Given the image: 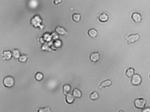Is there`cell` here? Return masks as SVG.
I'll use <instances>...</instances> for the list:
<instances>
[{
  "label": "cell",
  "instance_id": "1",
  "mask_svg": "<svg viewBox=\"0 0 150 112\" xmlns=\"http://www.w3.org/2000/svg\"><path fill=\"white\" fill-rule=\"evenodd\" d=\"M3 83L6 88H12L15 84V80L13 78L10 76H7L4 78Z\"/></svg>",
  "mask_w": 150,
  "mask_h": 112
},
{
  "label": "cell",
  "instance_id": "2",
  "mask_svg": "<svg viewBox=\"0 0 150 112\" xmlns=\"http://www.w3.org/2000/svg\"><path fill=\"white\" fill-rule=\"evenodd\" d=\"M134 106L138 109L143 110L145 107L146 105V101L143 98H136L134 101Z\"/></svg>",
  "mask_w": 150,
  "mask_h": 112
},
{
  "label": "cell",
  "instance_id": "3",
  "mask_svg": "<svg viewBox=\"0 0 150 112\" xmlns=\"http://www.w3.org/2000/svg\"><path fill=\"white\" fill-rule=\"evenodd\" d=\"M140 38V34L138 33L131 34L130 36L125 37V40L127 41L128 44L129 45L135 43L139 40Z\"/></svg>",
  "mask_w": 150,
  "mask_h": 112
},
{
  "label": "cell",
  "instance_id": "4",
  "mask_svg": "<svg viewBox=\"0 0 150 112\" xmlns=\"http://www.w3.org/2000/svg\"><path fill=\"white\" fill-rule=\"evenodd\" d=\"M142 79L141 76L138 74H135L132 78L131 83L134 86H138L142 82Z\"/></svg>",
  "mask_w": 150,
  "mask_h": 112
},
{
  "label": "cell",
  "instance_id": "5",
  "mask_svg": "<svg viewBox=\"0 0 150 112\" xmlns=\"http://www.w3.org/2000/svg\"><path fill=\"white\" fill-rule=\"evenodd\" d=\"M132 19L136 23H139L142 20L141 15L138 12H134L132 15Z\"/></svg>",
  "mask_w": 150,
  "mask_h": 112
},
{
  "label": "cell",
  "instance_id": "6",
  "mask_svg": "<svg viewBox=\"0 0 150 112\" xmlns=\"http://www.w3.org/2000/svg\"><path fill=\"white\" fill-rule=\"evenodd\" d=\"M89 58L92 62L97 63L100 59V54L98 52H94L91 54Z\"/></svg>",
  "mask_w": 150,
  "mask_h": 112
},
{
  "label": "cell",
  "instance_id": "7",
  "mask_svg": "<svg viewBox=\"0 0 150 112\" xmlns=\"http://www.w3.org/2000/svg\"><path fill=\"white\" fill-rule=\"evenodd\" d=\"M112 83V82L111 81V80H105L101 83L100 85L99 86V88L101 89V88H102L109 87V86L111 85Z\"/></svg>",
  "mask_w": 150,
  "mask_h": 112
},
{
  "label": "cell",
  "instance_id": "8",
  "mask_svg": "<svg viewBox=\"0 0 150 112\" xmlns=\"http://www.w3.org/2000/svg\"><path fill=\"white\" fill-rule=\"evenodd\" d=\"M55 31L56 33L60 35H64L67 33L65 29L63 27L60 26H58L55 28Z\"/></svg>",
  "mask_w": 150,
  "mask_h": 112
},
{
  "label": "cell",
  "instance_id": "9",
  "mask_svg": "<svg viewBox=\"0 0 150 112\" xmlns=\"http://www.w3.org/2000/svg\"><path fill=\"white\" fill-rule=\"evenodd\" d=\"M3 59L6 60H9L11 59L13 56L12 53L9 51H4L3 53Z\"/></svg>",
  "mask_w": 150,
  "mask_h": 112
},
{
  "label": "cell",
  "instance_id": "10",
  "mask_svg": "<svg viewBox=\"0 0 150 112\" xmlns=\"http://www.w3.org/2000/svg\"><path fill=\"white\" fill-rule=\"evenodd\" d=\"M98 18L99 20L101 22H107V21L108 20L109 16L106 13H103L100 15Z\"/></svg>",
  "mask_w": 150,
  "mask_h": 112
},
{
  "label": "cell",
  "instance_id": "11",
  "mask_svg": "<svg viewBox=\"0 0 150 112\" xmlns=\"http://www.w3.org/2000/svg\"><path fill=\"white\" fill-rule=\"evenodd\" d=\"M88 36L93 38H96L98 35V32L95 29H91L89 30L88 32Z\"/></svg>",
  "mask_w": 150,
  "mask_h": 112
},
{
  "label": "cell",
  "instance_id": "12",
  "mask_svg": "<svg viewBox=\"0 0 150 112\" xmlns=\"http://www.w3.org/2000/svg\"><path fill=\"white\" fill-rule=\"evenodd\" d=\"M135 74V69L133 68H128L125 72V75L128 78H132Z\"/></svg>",
  "mask_w": 150,
  "mask_h": 112
},
{
  "label": "cell",
  "instance_id": "13",
  "mask_svg": "<svg viewBox=\"0 0 150 112\" xmlns=\"http://www.w3.org/2000/svg\"><path fill=\"white\" fill-rule=\"evenodd\" d=\"M65 99L66 102L69 104H72L74 101V96L70 93L66 96Z\"/></svg>",
  "mask_w": 150,
  "mask_h": 112
},
{
  "label": "cell",
  "instance_id": "14",
  "mask_svg": "<svg viewBox=\"0 0 150 112\" xmlns=\"http://www.w3.org/2000/svg\"><path fill=\"white\" fill-rule=\"evenodd\" d=\"M72 95L74 98H80L82 96V92L78 88H75L72 92Z\"/></svg>",
  "mask_w": 150,
  "mask_h": 112
},
{
  "label": "cell",
  "instance_id": "15",
  "mask_svg": "<svg viewBox=\"0 0 150 112\" xmlns=\"http://www.w3.org/2000/svg\"><path fill=\"white\" fill-rule=\"evenodd\" d=\"M63 90L64 95L67 96L68 94H70V92L71 90V86L69 84H65L63 86Z\"/></svg>",
  "mask_w": 150,
  "mask_h": 112
},
{
  "label": "cell",
  "instance_id": "16",
  "mask_svg": "<svg viewBox=\"0 0 150 112\" xmlns=\"http://www.w3.org/2000/svg\"><path fill=\"white\" fill-rule=\"evenodd\" d=\"M99 97V95L98 93L96 91L92 92L90 95L89 96V98H90V99L93 101L97 100L98 99Z\"/></svg>",
  "mask_w": 150,
  "mask_h": 112
},
{
  "label": "cell",
  "instance_id": "17",
  "mask_svg": "<svg viewBox=\"0 0 150 112\" xmlns=\"http://www.w3.org/2000/svg\"><path fill=\"white\" fill-rule=\"evenodd\" d=\"M81 16L80 14L75 13L72 16V19L75 22H79L80 20Z\"/></svg>",
  "mask_w": 150,
  "mask_h": 112
},
{
  "label": "cell",
  "instance_id": "18",
  "mask_svg": "<svg viewBox=\"0 0 150 112\" xmlns=\"http://www.w3.org/2000/svg\"><path fill=\"white\" fill-rule=\"evenodd\" d=\"M12 55L13 57L14 58L16 59H19V58L20 57V53L19 50L17 49H14L13 50L12 52Z\"/></svg>",
  "mask_w": 150,
  "mask_h": 112
},
{
  "label": "cell",
  "instance_id": "19",
  "mask_svg": "<svg viewBox=\"0 0 150 112\" xmlns=\"http://www.w3.org/2000/svg\"><path fill=\"white\" fill-rule=\"evenodd\" d=\"M35 78L37 81H40L43 79V75L42 74V73H37L35 75Z\"/></svg>",
  "mask_w": 150,
  "mask_h": 112
},
{
  "label": "cell",
  "instance_id": "20",
  "mask_svg": "<svg viewBox=\"0 0 150 112\" xmlns=\"http://www.w3.org/2000/svg\"><path fill=\"white\" fill-rule=\"evenodd\" d=\"M27 56L24 55H22L20 56L18 60H19V61L21 63H24L27 62Z\"/></svg>",
  "mask_w": 150,
  "mask_h": 112
},
{
  "label": "cell",
  "instance_id": "21",
  "mask_svg": "<svg viewBox=\"0 0 150 112\" xmlns=\"http://www.w3.org/2000/svg\"><path fill=\"white\" fill-rule=\"evenodd\" d=\"M37 112H51V109L49 107H45L43 108H39Z\"/></svg>",
  "mask_w": 150,
  "mask_h": 112
},
{
  "label": "cell",
  "instance_id": "22",
  "mask_svg": "<svg viewBox=\"0 0 150 112\" xmlns=\"http://www.w3.org/2000/svg\"><path fill=\"white\" fill-rule=\"evenodd\" d=\"M141 112H150V107H145L142 110Z\"/></svg>",
  "mask_w": 150,
  "mask_h": 112
},
{
  "label": "cell",
  "instance_id": "23",
  "mask_svg": "<svg viewBox=\"0 0 150 112\" xmlns=\"http://www.w3.org/2000/svg\"><path fill=\"white\" fill-rule=\"evenodd\" d=\"M61 2H62L61 0H54V4H56V5H57L59 4H60Z\"/></svg>",
  "mask_w": 150,
  "mask_h": 112
},
{
  "label": "cell",
  "instance_id": "24",
  "mask_svg": "<svg viewBox=\"0 0 150 112\" xmlns=\"http://www.w3.org/2000/svg\"><path fill=\"white\" fill-rule=\"evenodd\" d=\"M119 112H124L123 111V110H120V111H119Z\"/></svg>",
  "mask_w": 150,
  "mask_h": 112
},
{
  "label": "cell",
  "instance_id": "25",
  "mask_svg": "<svg viewBox=\"0 0 150 112\" xmlns=\"http://www.w3.org/2000/svg\"><path fill=\"white\" fill-rule=\"evenodd\" d=\"M149 77H150V76H149Z\"/></svg>",
  "mask_w": 150,
  "mask_h": 112
}]
</instances>
